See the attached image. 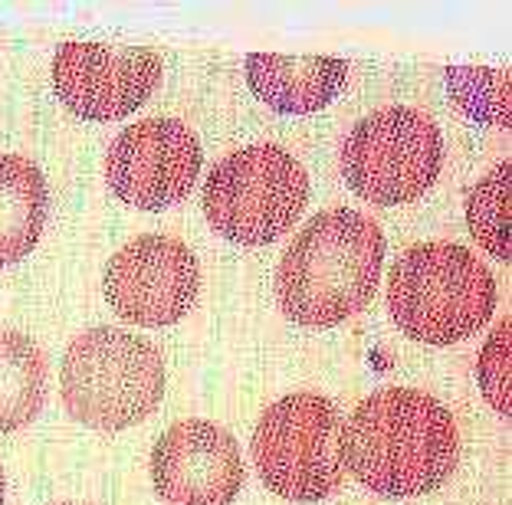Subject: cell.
<instances>
[{"mask_svg": "<svg viewBox=\"0 0 512 505\" xmlns=\"http://www.w3.org/2000/svg\"><path fill=\"white\" fill-rule=\"evenodd\" d=\"M345 79L348 66L335 56H247V82L253 96L283 115L322 112L345 89Z\"/></svg>", "mask_w": 512, "mask_h": 505, "instance_id": "7c38bea8", "label": "cell"}, {"mask_svg": "<svg viewBox=\"0 0 512 505\" xmlns=\"http://www.w3.org/2000/svg\"><path fill=\"white\" fill-rule=\"evenodd\" d=\"M480 387L499 414L509 417V319L486 342V351L480 358Z\"/></svg>", "mask_w": 512, "mask_h": 505, "instance_id": "2e32d148", "label": "cell"}, {"mask_svg": "<svg viewBox=\"0 0 512 505\" xmlns=\"http://www.w3.org/2000/svg\"><path fill=\"white\" fill-rule=\"evenodd\" d=\"M46 368L43 348L20 332H0V433L30 427L46 401Z\"/></svg>", "mask_w": 512, "mask_h": 505, "instance_id": "5bb4252c", "label": "cell"}, {"mask_svg": "<svg viewBox=\"0 0 512 505\" xmlns=\"http://www.w3.org/2000/svg\"><path fill=\"white\" fill-rule=\"evenodd\" d=\"M444 161L437 122L417 109H381L358 122L342 145L348 187L371 204H411L430 191Z\"/></svg>", "mask_w": 512, "mask_h": 505, "instance_id": "52a82bcc", "label": "cell"}, {"mask_svg": "<svg viewBox=\"0 0 512 505\" xmlns=\"http://www.w3.org/2000/svg\"><path fill=\"white\" fill-rule=\"evenodd\" d=\"M66 505H76V502H66Z\"/></svg>", "mask_w": 512, "mask_h": 505, "instance_id": "ac0fdd59", "label": "cell"}, {"mask_svg": "<svg viewBox=\"0 0 512 505\" xmlns=\"http://www.w3.org/2000/svg\"><path fill=\"white\" fill-rule=\"evenodd\" d=\"M161 60L148 46L63 43L53 56V86L69 112L89 122L132 115L155 92Z\"/></svg>", "mask_w": 512, "mask_h": 505, "instance_id": "30bf717a", "label": "cell"}, {"mask_svg": "<svg viewBox=\"0 0 512 505\" xmlns=\"http://www.w3.org/2000/svg\"><path fill=\"white\" fill-rule=\"evenodd\" d=\"M0 505H4V469H0Z\"/></svg>", "mask_w": 512, "mask_h": 505, "instance_id": "e0dca14e", "label": "cell"}, {"mask_svg": "<svg viewBox=\"0 0 512 505\" xmlns=\"http://www.w3.org/2000/svg\"><path fill=\"white\" fill-rule=\"evenodd\" d=\"M253 463L263 486L293 502H319L345 483L342 414L322 394H286L253 430Z\"/></svg>", "mask_w": 512, "mask_h": 505, "instance_id": "8992f818", "label": "cell"}, {"mask_svg": "<svg viewBox=\"0 0 512 505\" xmlns=\"http://www.w3.org/2000/svg\"><path fill=\"white\" fill-rule=\"evenodd\" d=\"M201 142L178 119L128 125L109 148L106 181L119 201L138 210H165L191 194L201 174Z\"/></svg>", "mask_w": 512, "mask_h": 505, "instance_id": "9c48e42d", "label": "cell"}, {"mask_svg": "<svg viewBox=\"0 0 512 505\" xmlns=\"http://www.w3.org/2000/svg\"><path fill=\"white\" fill-rule=\"evenodd\" d=\"M496 309V279L460 243H421L388 276V312L407 338L453 345L476 335Z\"/></svg>", "mask_w": 512, "mask_h": 505, "instance_id": "3957f363", "label": "cell"}, {"mask_svg": "<svg viewBox=\"0 0 512 505\" xmlns=\"http://www.w3.org/2000/svg\"><path fill=\"white\" fill-rule=\"evenodd\" d=\"M309 201L306 168L276 145H247L214 164L204 214L230 243L266 246L296 227Z\"/></svg>", "mask_w": 512, "mask_h": 505, "instance_id": "5b68a950", "label": "cell"}, {"mask_svg": "<svg viewBox=\"0 0 512 505\" xmlns=\"http://www.w3.org/2000/svg\"><path fill=\"white\" fill-rule=\"evenodd\" d=\"M509 178L512 164H499V168L473 187L467 197V223L470 233L480 240L486 250L499 260L509 263Z\"/></svg>", "mask_w": 512, "mask_h": 505, "instance_id": "9a60e30c", "label": "cell"}, {"mask_svg": "<svg viewBox=\"0 0 512 505\" xmlns=\"http://www.w3.org/2000/svg\"><path fill=\"white\" fill-rule=\"evenodd\" d=\"M112 312L125 322L165 328L181 322L201 292V269L181 240L145 233L112 256L102 276Z\"/></svg>", "mask_w": 512, "mask_h": 505, "instance_id": "ba28073f", "label": "cell"}, {"mask_svg": "<svg viewBox=\"0 0 512 505\" xmlns=\"http://www.w3.org/2000/svg\"><path fill=\"white\" fill-rule=\"evenodd\" d=\"M46 214L50 194L37 164L23 155H0V269L33 253Z\"/></svg>", "mask_w": 512, "mask_h": 505, "instance_id": "4fadbf2b", "label": "cell"}, {"mask_svg": "<svg viewBox=\"0 0 512 505\" xmlns=\"http://www.w3.org/2000/svg\"><path fill=\"white\" fill-rule=\"evenodd\" d=\"M384 233L358 210H322L289 243L276 269V299L286 319L306 328L348 322L375 299Z\"/></svg>", "mask_w": 512, "mask_h": 505, "instance_id": "7a4b0ae2", "label": "cell"}, {"mask_svg": "<svg viewBox=\"0 0 512 505\" xmlns=\"http://www.w3.org/2000/svg\"><path fill=\"white\" fill-rule=\"evenodd\" d=\"M151 483L165 505H230L243 486L240 446L211 420H181L151 450Z\"/></svg>", "mask_w": 512, "mask_h": 505, "instance_id": "8fae6325", "label": "cell"}, {"mask_svg": "<svg viewBox=\"0 0 512 505\" xmlns=\"http://www.w3.org/2000/svg\"><path fill=\"white\" fill-rule=\"evenodd\" d=\"M342 460L378 496H427L460 463L457 420L424 391L384 387L365 397L342 424Z\"/></svg>", "mask_w": 512, "mask_h": 505, "instance_id": "6da1fadb", "label": "cell"}, {"mask_svg": "<svg viewBox=\"0 0 512 505\" xmlns=\"http://www.w3.org/2000/svg\"><path fill=\"white\" fill-rule=\"evenodd\" d=\"M60 394L66 410L92 430H125L165 401L161 351L122 328H89L63 355Z\"/></svg>", "mask_w": 512, "mask_h": 505, "instance_id": "277c9868", "label": "cell"}]
</instances>
